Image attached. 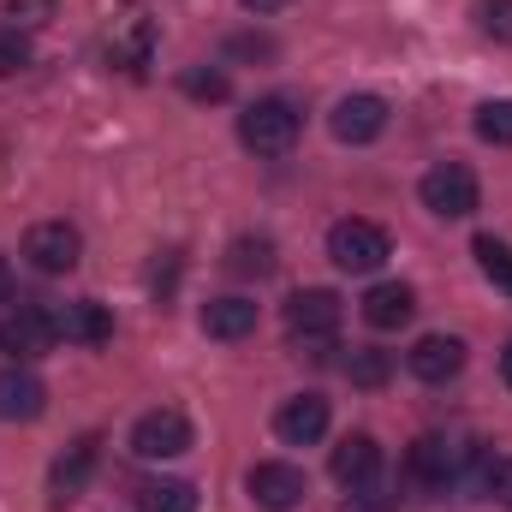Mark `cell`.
<instances>
[{
    "mask_svg": "<svg viewBox=\"0 0 512 512\" xmlns=\"http://www.w3.org/2000/svg\"><path fill=\"white\" fill-rule=\"evenodd\" d=\"M245 489H251V501L262 512H292L310 495V477H304L298 465H286V459H262V465H251Z\"/></svg>",
    "mask_w": 512,
    "mask_h": 512,
    "instance_id": "cell-8",
    "label": "cell"
},
{
    "mask_svg": "<svg viewBox=\"0 0 512 512\" xmlns=\"http://www.w3.org/2000/svg\"><path fill=\"white\" fill-rule=\"evenodd\" d=\"M334 477H340L346 489L376 483V477H382V447H376V435H346V441L334 447Z\"/></svg>",
    "mask_w": 512,
    "mask_h": 512,
    "instance_id": "cell-16",
    "label": "cell"
},
{
    "mask_svg": "<svg viewBox=\"0 0 512 512\" xmlns=\"http://www.w3.org/2000/svg\"><path fill=\"white\" fill-rule=\"evenodd\" d=\"M340 316H346V304L328 286H304V292L286 298V334L292 340H334L340 334Z\"/></svg>",
    "mask_w": 512,
    "mask_h": 512,
    "instance_id": "cell-6",
    "label": "cell"
},
{
    "mask_svg": "<svg viewBox=\"0 0 512 512\" xmlns=\"http://www.w3.org/2000/svg\"><path fill=\"white\" fill-rule=\"evenodd\" d=\"M239 143L256 149V155H286L298 143V108L280 102V96H262L239 114Z\"/></svg>",
    "mask_w": 512,
    "mask_h": 512,
    "instance_id": "cell-2",
    "label": "cell"
},
{
    "mask_svg": "<svg viewBox=\"0 0 512 512\" xmlns=\"http://www.w3.org/2000/svg\"><path fill=\"white\" fill-rule=\"evenodd\" d=\"M54 340H60V328H54V310L18 304V310L0 322V352H6L12 364H36V358H48V352H54Z\"/></svg>",
    "mask_w": 512,
    "mask_h": 512,
    "instance_id": "cell-5",
    "label": "cell"
},
{
    "mask_svg": "<svg viewBox=\"0 0 512 512\" xmlns=\"http://www.w3.org/2000/svg\"><path fill=\"white\" fill-rule=\"evenodd\" d=\"M227 54H256V60H268V54H274V42H268V36H233V42H227Z\"/></svg>",
    "mask_w": 512,
    "mask_h": 512,
    "instance_id": "cell-30",
    "label": "cell"
},
{
    "mask_svg": "<svg viewBox=\"0 0 512 512\" xmlns=\"http://www.w3.org/2000/svg\"><path fill=\"white\" fill-rule=\"evenodd\" d=\"M477 137L507 149V143H512V96H501V102H483V108H477Z\"/></svg>",
    "mask_w": 512,
    "mask_h": 512,
    "instance_id": "cell-22",
    "label": "cell"
},
{
    "mask_svg": "<svg viewBox=\"0 0 512 512\" xmlns=\"http://www.w3.org/2000/svg\"><path fill=\"white\" fill-rule=\"evenodd\" d=\"M0 304H12V268H6V256H0Z\"/></svg>",
    "mask_w": 512,
    "mask_h": 512,
    "instance_id": "cell-31",
    "label": "cell"
},
{
    "mask_svg": "<svg viewBox=\"0 0 512 512\" xmlns=\"http://www.w3.org/2000/svg\"><path fill=\"white\" fill-rule=\"evenodd\" d=\"M417 197H423L429 215H441V221H465V215H477L483 185H477V173H471L465 161H435V167L417 179Z\"/></svg>",
    "mask_w": 512,
    "mask_h": 512,
    "instance_id": "cell-1",
    "label": "cell"
},
{
    "mask_svg": "<svg viewBox=\"0 0 512 512\" xmlns=\"http://www.w3.org/2000/svg\"><path fill=\"white\" fill-rule=\"evenodd\" d=\"M42 411H48V387L36 382L24 364L0 370V417H6V423H36Z\"/></svg>",
    "mask_w": 512,
    "mask_h": 512,
    "instance_id": "cell-13",
    "label": "cell"
},
{
    "mask_svg": "<svg viewBox=\"0 0 512 512\" xmlns=\"http://www.w3.org/2000/svg\"><path fill=\"white\" fill-rule=\"evenodd\" d=\"M131 453L137 459H179V453H191V417L185 411H173V405H161V411H143L137 423H131Z\"/></svg>",
    "mask_w": 512,
    "mask_h": 512,
    "instance_id": "cell-4",
    "label": "cell"
},
{
    "mask_svg": "<svg viewBox=\"0 0 512 512\" xmlns=\"http://www.w3.org/2000/svg\"><path fill=\"white\" fill-rule=\"evenodd\" d=\"M483 483H489V495H495V501H501V507H512V459H495V465H489V477H483Z\"/></svg>",
    "mask_w": 512,
    "mask_h": 512,
    "instance_id": "cell-29",
    "label": "cell"
},
{
    "mask_svg": "<svg viewBox=\"0 0 512 512\" xmlns=\"http://www.w3.org/2000/svg\"><path fill=\"white\" fill-rule=\"evenodd\" d=\"M411 316H417V292H411L405 280H376V286L364 292V322H370V328L387 334V328H405Z\"/></svg>",
    "mask_w": 512,
    "mask_h": 512,
    "instance_id": "cell-14",
    "label": "cell"
},
{
    "mask_svg": "<svg viewBox=\"0 0 512 512\" xmlns=\"http://www.w3.org/2000/svg\"><path fill=\"white\" fill-rule=\"evenodd\" d=\"M340 512H393V495H382L376 483H364V489H352L346 495V507Z\"/></svg>",
    "mask_w": 512,
    "mask_h": 512,
    "instance_id": "cell-28",
    "label": "cell"
},
{
    "mask_svg": "<svg viewBox=\"0 0 512 512\" xmlns=\"http://www.w3.org/2000/svg\"><path fill=\"white\" fill-rule=\"evenodd\" d=\"M203 334L209 340H245V334H256V304L251 298H209L203 304Z\"/></svg>",
    "mask_w": 512,
    "mask_h": 512,
    "instance_id": "cell-17",
    "label": "cell"
},
{
    "mask_svg": "<svg viewBox=\"0 0 512 512\" xmlns=\"http://www.w3.org/2000/svg\"><path fill=\"white\" fill-rule=\"evenodd\" d=\"M471 251H477V268H483V274H489L501 292H512V245H501L495 233H483Z\"/></svg>",
    "mask_w": 512,
    "mask_h": 512,
    "instance_id": "cell-21",
    "label": "cell"
},
{
    "mask_svg": "<svg viewBox=\"0 0 512 512\" xmlns=\"http://www.w3.org/2000/svg\"><path fill=\"white\" fill-rule=\"evenodd\" d=\"M501 382L512 387V346H507V352H501Z\"/></svg>",
    "mask_w": 512,
    "mask_h": 512,
    "instance_id": "cell-33",
    "label": "cell"
},
{
    "mask_svg": "<svg viewBox=\"0 0 512 512\" xmlns=\"http://www.w3.org/2000/svg\"><path fill=\"white\" fill-rule=\"evenodd\" d=\"M239 6H251V12H280L286 0H239Z\"/></svg>",
    "mask_w": 512,
    "mask_h": 512,
    "instance_id": "cell-32",
    "label": "cell"
},
{
    "mask_svg": "<svg viewBox=\"0 0 512 512\" xmlns=\"http://www.w3.org/2000/svg\"><path fill=\"white\" fill-rule=\"evenodd\" d=\"M227 268H233L239 280H268V274H274V239H268V233H239V239L227 245Z\"/></svg>",
    "mask_w": 512,
    "mask_h": 512,
    "instance_id": "cell-18",
    "label": "cell"
},
{
    "mask_svg": "<svg viewBox=\"0 0 512 512\" xmlns=\"http://www.w3.org/2000/svg\"><path fill=\"white\" fill-rule=\"evenodd\" d=\"M477 24H483V36L512 42V0H477Z\"/></svg>",
    "mask_w": 512,
    "mask_h": 512,
    "instance_id": "cell-27",
    "label": "cell"
},
{
    "mask_svg": "<svg viewBox=\"0 0 512 512\" xmlns=\"http://www.w3.org/2000/svg\"><path fill=\"white\" fill-rule=\"evenodd\" d=\"M90 471H96V435L72 441V447L54 459V471H48V501H54V507H72V501L84 495Z\"/></svg>",
    "mask_w": 512,
    "mask_h": 512,
    "instance_id": "cell-12",
    "label": "cell"
},
{
    "mask_svg": "<svg viewBox=\"0 0 512 512\" xmlns=\"http://www.w3.org/2000/svg\"><path fill=\"white\" fill-rule=\"evenodd\" d=\"M54 0H6V18H12V30H42V24H54Z\"/></svg>",
    "mask_w": 512,
    "mask_h": 512,
    "instance_id": "cell-25",
    "label": "cell"
},
{
    "mask_svg": "<svg viewBox=\"0 0 512 512\" xmlns=\"http://www.w3.org/2000/svg\"><path fill=\"white\" fill-rule=\"evenodd\" d=\"M411 471H417L423 483H447V477H453V447H447L441 435H423V441L411 447Z\"/></svg>",
    "mask_w": 512,
    "mask_h": 512,
    "instance_id": "cell-20",
    "label": "cell"
},
{
    "mask_svg": "<svg viewBox=\"0 0 512 512\" xmlns=\"http://www.w3.org/2000/svg\"><path fill=\"white\" fill-rule=\"evenodd\" d=\"M54 328H60L66 340H78V346H108V340H114V316H108L96 298H78V304L54 310Z\"/></svg>",
    "mask_w": 512,
    "mask_h": 512,
    "instance_id": "cell-15",
    "label": "cell"
},
{
    "mask_svg": "<svg viewBox=\"0 0 512 512\" xmlns=\"http://www.w3.org/2000/svg\"><path fill=\"white\" fill-rule=\"evenodd\" d=\"M328 131H334L340 143H376V137L387 131V102L382 96H370V90L340 96L334 114H328Z\"/></svg>",
    "mask_w": 512,
    "mask_h": 512,
    "instance_id": "cell-10",
    "label": "cell"
},
{
    "mask_svg": "<svg viewBox=\"0 0 512 512\" xmlns=\"http://www.w3.org/2000/svg\"><path fill=\"white\" fill-rule=\"evenodd\" d=\"M137 507L143 512H197V489L185 477H149V483H137Z\"/></svg>",
    "mask_w": 512,
    "mask_h": 512,
    "instance_id": "cell-19",
    "label": "cell"
},
{
    "mask_svg": "<svg viewBox=\"0 0 512 512\" xmlns=\"http://www.w3.org/2000/svg\"><path fill=\"white\" fill-rule=\"evenodd\" d=\"M179 84H185V96H197V102H227V90H233L227 72H215V66H191Z\"/></svg>",
    "mask_w": 512,
    "mask_h": 512,
    "instance_id": "cell-24",
    "label": "cell"
},
{
    "mask_svg": "<svg viewBox=\"0 0 512 512\" xmlns=\"http://www.w3.org/2000/svg\"><path fill=\"white\" fill-rule=\"evenodd\" d=\"M274 435H280L286 447L322 441V435H328V399H322V393H292V399L274 411Z\"/></svg>",
    "mask_w": 512,
    "mask_h": 512,
    "instance_id": "cell-11",
    "label": "cell"
},
{
    "mask_svg": "<svg viewBox=\"0 0 512 512\" xmlns=\"http://www.w3.org/2000/svg\"><path fill=\"white\" fill-rule=\"evenodd\" d=\"M346 376H352L358 387H382L387 376H393V358L376 352V346H364V352H352V358H346Z\"/></svg>",
    "mask_w": 512,
    "mask_h": 512,
    "instance_id": "cell-23",
    "label": "cell"
},
{
    "mask_svg": "<svg viewBox=\"0 0 512 512\" xmlns=\"http://www.w3.org/2000/svg\"><path fill=\"white\" fill-rule=\"evenodd\" d=\"M405 370L429 387L453 382V376L465 370V340H459V334H423V340L405 352Z\"/></svg>",
    "mask_w": 512,
    "mask_h": 512,
    "instance_id": "cell-9",
    "label": "cell"
},
{
    "mask_svg": "<svg viewBox=\"0 0 512 512\" xmlns=\"http://www.w3.org/2000/svg\"><path fill=\"white\" fill-rule=\"evenodd\" d=\"M24 256H30L36 274H72L78 256H84V239H78V227H66V221H36V227L24 233Z\"/></svg>",
    "mask_w": 512,
    "mask_h": 512,
    "instance_id": "cell-7",
    "label": "cell"
},
{
    "mask_svg": "<svg viewBox=\"0 0 512 512\" xmlns=\"http://www.w3.org/2000/svg\"><path fill=\"white\" fill-rule=\"evenodd\" d=\"M24 66H30V42H24V30L0 24V78H18Z\"/></svg>",
    "mask_w": 512,
    "mask_h": 512,
    "instance_id": "cell-26",
    "label": "cell"
},
{
    "mask_svg": "<svg viewBox=\"0 0 512 512\" xmlns=\"http://www.w3.org/2000/svg\"><path fill=\"white\" fill-rule=\"evenodd\" d=\"M328 256H334V268H346V274H376L387 256H393V245H387V233L376 227V221H334L328 227Z\"/></svg>",
    "mask_w": 512,
    "mask_h": 512,
    "instance_id": "cell-3",
    "label": "cell"
}]
</instances>
